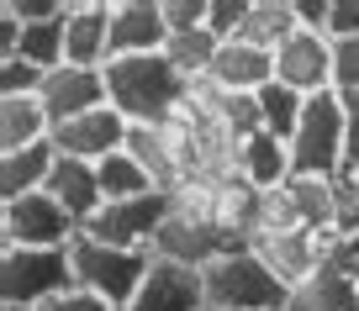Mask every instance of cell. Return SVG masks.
I'll return each mask as SVG.
<instances>
[{
  "label": "cell",
  "mask_w": 359,
  "mask_h": 311,
  "mask_svg": "<svg viewBox=\"0 0 359 311\" xmlns=\"http://www.w3.org/2000/svg\"><path fill=\"white\" fill-rule=\"evenodd\" d=\"M106 74V100L127 116L133 127H164L185 106L191 79L180 74L164 53H137V58H111Z\"/></svg>",
  "instance_id": "cell-1"
},
{
  "label": "cell",
  "mask_w": 359,
  "mask_h": 311,
  "mask_svg": "<svg viewBox=\"0 0 359 311\" xmlns=\"http://www.w3.org/2000/svg\"><path fill=\"white\" fill-rule=\"evenodd\" d=\"M201 290L212 311H285V300H291V290L269 275V264L254 248H233L217 264H206Z\"/></svg>",
  "instance_id": "cell-2"
},
{
  "label": "cell",
  "mask_w": 359,
  "mask_h": 311,
  "mask_svg": "<svg viewBox=\"0 0 359 311\" xmlns=\"http://www.w3.org/2000/svg\"><path fill=\"white\" fill-rule=\"evenodd\" d=\"M74 290L69 248H0V306L43 311Z\"/></svg>",
  "instance_id": "cell-3"
},
{
  "label": "cell",
  "mask_w": 359,
  "mask_h": 311,
  "mask_svg": "<svg viewBox=\"0 0 359 311\" xmlns=\"http://www.w3.org/2000/svg\"><path fill=\"white\" fill-rule=\"evenodd\" d=\"M69 264H74V290H90V296L111 300L116 311L133 306V296L143 290L148 269H154V254H133V248H106L95 237L79 233L69 243Z\"/></svg>",
  "instance_id": "cell-4"
},
{
  "label": "cell",
  "mask_w": 359,
  "mask_h": 311,
  "mask_svg": "<svg viewBox=\"0 0 359 311\" xmlns=\"http://www.w3.org/2000/svg\"><path fill=\"white\" fill-rule=\"evenodd\" d=\"M291 169L312 179L344 174V95L338 90H323L306 100L302 127L291 137Z\"/></svg>",
  "instance_id": "cell-5"
},
{
  "label": "cell",
  "mask_w": 359,
  "mask_h": 311,
  "mask_svg": "<svg viewBox=\"0 0 359 311\" xmlns=\"http://www.w3.org/2000/svg\"><path fill=\"white\" fill-rule=\"evenodd\" d=\"M169 212H175L169 190H154V195H137V200H111V206H101V216L85 222V237H95V243H106V248L154 254Z\"/></svg>",
  "instance_id": "cell-6"
},
{
  "label": "cell",
  "mask_w": 359,
  "mask_h": 311,
  "mask_svg": "<svg viewBox=\"0 0 359 311\" xmlns=\"http://www.w3.org/2000/svg\"><path fill=\"white\" fill-rule=\"evenodd\" d=\"M74 237H79V222L48 190H32L22 200H0V248H69Z\"/></svg>",
  "instance_id": "cell-7"
},
{
  "label": "cell",
  "mask_w": 359,
  "mask_h": 311,
  "mask_svg": "<svg viewBox=\"0 0 359 311\" xmlns=\"http://www.w3.org/2000/svg\"><path fill=\"white\" fill-rule=\"evenodd\" d=\"M233 248H243V243H233L212 216L169 212L164 233H158V243H154V258H169V264H185V269H206L222 254H233Z\"/></svg>",
  "instance_id": "cell-8"
},
{
  "label": "cell",
  "mask_w": 359,
  "mask_h": 311,
  "mask_svg": "<svg viewBox=\"0 0 359 311\" xmlns=\"http://www.w3.org/2000/svg\"><path fill=\"white\" fill-rule=\"evenodd\" d=\"M127 132H133V122H127L116 106H101V111H85V116H74V122H58L53 148L64 158H79V164H106L111 153L127 148Z\"/></svg>",
  "instance_id": "cell-9"
},
{
  "label": "cell",
  "mask_w": 359,
  "mask_h": 311,
  "mask_svg": "<svg viewBox=\"0 0 359 311\" xmlns=\"http://www.w3.org/2000/svg\"><path fill=\"white\" fill-rule=\"evenodd\" d=\"M285 311H359V269L344 254V243L291 290Z\"/></svg>",
  "instance_id": "cell-10"
},
{
  "label": "cell",
  "mask_w": 359,
  "mask_h": 311,
  "mask_svg": "<svg viewBox=\"0 0 359 311\" xmlns=\"http://www.w3.org/2000/svg\"><path fill=\"white\" fill-rule=\"evenodd\" d=\"M248 248L264 258L269 275L280 279L285 290H296L338 243H333V237H323V233H254V237H248Z\"/></svg>",
  "instance_id": "cell-11"
},
{
  "label": "cell",
  "mask_w": 359,
  "mask_h": 311,
  "mask_svg": "<svg viewBox=\"0 0 359 311\" xmlns=\"http://www.w3.org/2000/svg\"><path fill=\"white\" fill-rule=\"evenodd\" d=\"M275 79L296 95H323L333 90V43L323 32H296L275 53Z\"/></svg>",
  "instance_id": "cell-12"
},
{
  "label": "cell",
  "mask_w": 359,
  "mask_h": 311,
  "mask_svg": "<svg viewBox=\"0 0 359 311\" xmlns=\"http://www.w3.org/2000/svg\"><path fill=\"white\" fill-rule=\"evenodd\" d=\"M37 100L48 106L53 127L58 122H74V116H85V111L111 106V100H106V74H101V69H74V64H58L53 74L43 79Z\"/></svg>",
  "instance_id": "cell-13"
},
{
  "label": "cell",
  "mask_w": 359,
  "mask_h": 311,
  "mask_svg": "<svg viewBox=\"0 0 359 311\" xmlns=\"http://www.w3.org/2000/svg\"><path fill=\"white\" fill-rule=\"evenodd\" d=\"M64 64L74 69H106L111 64V6L79 0L64 16Z\"/></svg>",
  "instance_id": "cell-14"
},
{
  "label": "cell",
  "mask_w": 359,
  "mask_h": 311,
  "mask_svg": "<svg viewBox=\"0 0 359 311\" xmlns=\"http://www.w3.org/2000/svg\"><path fill=\"white\" fill-rule=\"evenodd\" d=\"M127 311H206V290H201V269L169 264V258H154L143 290L133 296Z\"/></svg>",
  "instance_id": "cell-15"
},
{
  "label": "cell",
  "mask_w": 359,
  "mask_h": 311,
  "mask_svg": "<svg viewBox=\"0 0 359 311\" xmlns=\"http://www.w3.org/2000/svg\"><path fill=\"white\" fill-rule=\"evenodd\" d=\"M169 27L158 0H116L111 6V58H137V53H164Z\"/></svg>",
  "instance_id": "cell-16"
},
{
  "label": "cell",
  "mask_w": 359,
  "mask_h": 311,
  "mask_svg": "<svg viewBox=\"0 0 359 311\" xmlns=\"http://www.w3.org/2000/svg\"><path fill=\"white\" fill-rule=\"evenodd\" d=\"M206 79H212L217 90H227V95H259V90L275 79V53L243 43V37H227V43L217 48V64H212Z\"/></svg>",
  "instance_id": "cell-17"
},
{
  "label": "cell",
  "mask_w": 359,
  "mask_h": 311,
  "mask_svg": "<svg viewBox=\"0 0 359 311\" xmlns=\"http://www.w3.org/2000/svg\"><path fill=\"white\" fill-rule=\"evenodd\" d=\"M259 212H264V190L248 185L238 169H233L227 179H217V185H212V222L222 227L233 243L248 248V237L259 233Z\"/></svg>",
  "instance_id": "cell-18"
},
{
  "label": "cell",
  "mask_w": 359,
  "mask_h": 311,
  "mask_svg": "<svg viewBox=\"0 0 359 311\" xmlns=\"http://www.w3.org/2000/svg\"><path fill=\"white\" fill-rule=\"evenodd\" d=\"M43 190L79 222V233H85V222H90V216H101V206H106L95 164H79V158H64V153H58V164H53V174H48Z\"/></svg>",
  "instance_id": "cell-19"
},
{
  "label": "cell",
  "mask_w": 359,
  "mask_h": 311,
  "mask_svg": "<svg viewBox=\"0 0 359 311\" xmlns=\"http://www.w3.org/2000/svg\"><path fill=\"white\" fill-rule=\"evenodd\" d=\"M53 137V116L37 95H6L0 100V153H22L32 143Z\"/></svg>",
  "instance_id": "cell-20"
},
{
  "label": "cell",
  "mask_w": 359,
  "mask_h": 311,
  "mask_svg": "<svg viewBox=\"0 0 359 311\" xmlns=\"http://www.w3.org/2000/svg\"><path fill=\"white\" fill-rule=\"evenodd\" d=\"M53 164H58L53 137L22 148V153H0V200H22V195H32V190H43L48 174H53Z\"/></svg>",
  "instance_id": "cell-21"
},
{
  "label": "cell",
  "mask_w": 359,
  "mask_h": 311,
  "mask_svg": "<svg viewBox=\"0 0 359 311\" xmlns=\"http://www.w3.org/2000/svg\"><path fill=\"white\" fill-rule=\"evenodd\" d=\"M238 174H243L248 185H259V190H280L285 179L296 174L291 169V143H280V137H269V132H254L238 148Z\"/></svg>",
  "instance_id": "cell-22"
},
{
  "label": "cell",
  "mask_w": 359,
  "mask_h": 311,
  "mask_svg": "<svg viewBox=\"0 0 359 311\" xmlns=\"http://www.w3.org/2000/svg\"><path fill=\"white\" fill-rule=\"evenodd\" d=\"M296 32H302V27H296V6H291V0H254L238 37L254 43V48H264V53H280Z\"/></svg>",
  "instance_id": "cell-23"
},
{
  "label": "cell",
  "mask_w": 359,
  "mask_h": 311,
  "mask_svg": "<svg viewBox=\"0 0 359 311\" xmlns=\"http://www.w3.org/2000/svg\"><path fill=\"white\" fill-rule=\"evenodd\" d=\"M254 100H259V122H264V132H269V137H280V143H291L312 95H296V90H285L280 79H269V85L259 90Z\"/></svg>",
  "instance_id": "cell-24"
},
{
  "label": "cell",
  "mask_w": 359,
  "mask_h": 311,
  "mask_svg": "<svg viewBox=\"0 0 359 311\" xmlns=\"http://www.w3.org/2000/svg\"><path fill=\"white\" fill-rule=\"evenodd\" d=\"M64 16H69V6L58 16H43V22H22V48H16V58H27V64H37L43 74H53V69L64 64Z\"/></svg>",
  "instance_id": "cell-25"
},
{
  "label": "cell",
  "mask_w": 359,
  "mask_h": 311,
  "mask_svg": "<svg viewBox=\"0 0 359 311\" xmlns=\"http://www.w3.org/2000/svg\"><path fill=\"white\" fill-rule=\"evenodd\" d=\"M95 174H101V195H106V206H111V200H137V195H154V174H148L143 164H137L133 153H111L106 158V164H95Z\"/></svg>",
  "instance_id": "cell-26"
},
{
  "label": "cell",
  "mask_w": 359,
  "mask_h": 311,
  "mask_svg": "<svg viewBox=\"0 0 359 311\" xmlns=\"http://www.w3.org/2000/svg\"><path fill=\"white\" fill-rule=\"evenodd\" d=\"M127 153L154 174L158 190H180V164H175V153H169L158 127H133V132H127Z\"/></svg>",
  "instance_id": "cell-27"
},
{
  "label": "cell",
  "mask_w": 359,
  "mask_h": 311,
  "mask_svg": "<svg viewBox=\"0 0 359 311\" xmlns=\"http://www.w3.org/2000/svg\"><path fill=\"white\" fill-rule=\"evenodd\" d=\"M217 48H222V37H212V27H201V32H180V37H169V43H164V58L196 85V79L212 74Z\"/></svg>",
  "instance_id": "cell-28"
},
{
  "label": "cell",
  "mask_w": 359,
  "mask_h": 311,
  "mask_svg": "<svg viewBox=\"0 0 359 311\" xmlns=\"http://www.w3.org/2000/svg\"><path fill=\"white\" fill-rule=\"evenodd\" d=\"M359 237V174H333V243Z\"/></svg>",
  "instance_id": "cell-29"
},
{
  "label": "cell",
  "mask_w": 359,
  "mask_h": 311,
  "mask_svg": "<svg viewBox=\"0 0 359 311\" xmlns=\"http://www.w3.org/2000/svg\"><path fill=\"white\" fill-rule=\"evenodd\" d=\"M43 69L27 64V58H0V100L6 95H37L43 90Z\"/></svg>",
  "instance_id": "cell-30"
},
{
  "label": "cell",
  "mask_w": 359,
  "mask_h": 311,
  "mask_svg": "<svg viewBox=\"0 0 359 311\" xmlns=\"http://www.w3.org/2000/svg\"><path fill=\"white\" fill-rule=\"evenodd\" d=\"M158 6H164L169 37H180V32H201V27H206V11H212V0H158Z\"/></svg>",
  "instance_id": "cell-31"
},
{
  "label": "cell",
  "mask_w": 359,
  "mask_h": 311,
  "mask_svg": "<svg viewBox=\"0 0 359 311\" xmlns=\"http://www.w3.org/2000/svg\"><path fill=\"white\" fill-rule=\"evenodd\" d=\"M333 90L338 95H359V37L333 43Z\"/></svg>",
  "instance_id": "cell-32"
},
{
  "label": "cell",
  "mask_w": 359,
  "mask_h": 311,
  "mask_svg": "<svg viewBox=\"0 0 359 311\" xmlns=\"http://www.w3.org/2000/svg\"><path fill=\"white\" fill-rule=\"evenodd\" d=\"M248 6L254 0H212V11H206V27H212V37H238L243 32V22H248Z\"/></svg>",
  "instance_id": "cell-33"
},
{
  "label": "cell",
  "mask_w": 359,
  "mask_h": 311,
  "mask_svg": "<svg viewBox=\"0 0 359 311\" xmlns=\"http://www.w3.org/2000/svg\"><path fill=\"white\" fill-rule=\"evenodd\" d=\"M344 169L359 174V95H344Z\"/></svg>",
  "instance_id": "cell-34"
},
{
  "label": "cell",
  "mask_w": 359,
  "mask_h": 311,
  "mask_svg": "<svg viewBox=\"0 0 359 311\" xmlns=\"http://www.w3.org/2000/svg\"><path fill=\"white\" fill-rule=\"evenodd\" d=\"M296 6V27L302 32H323L327 37V11H333V0H291Z\"/></svg>",
  "instance_id": "cell-35"
},
{
  "label": "cell",
  "mask_w": 359,
  "mask_h": 311,
  "mask_svg": "<svg viewBox=\"0 0 359 311\" xmlns=\"http://www.w3.org/2000/svg\"><path fill=\"white\" fill-rule=\"evenodd\" d=\"M43 311H116V306L101 300V296H90V290H69V296H58L53 306H43Z\"/></svg>",
  "instance_id": "cell-36"
},
{
  "label": "cell",
  "mask_w": 359,
  "mask_h": 311,
  "mask_svg": "<svg viewBox=\"0 0 359 311\" xmlns=\"http://www.w3.org/2000/svg\"><path fill=\"white\" fill-rule=\"evenodd\" d=\"M16 48H22V16L0 6V58H16Z\"/></svg>",
  "instance_id": "cell-37"
},
{
  "label": "cell",
  "mask_w": 359,
  "mask_h": 311,
  "mask_svg": "<svg viewBox=\"0 0 359 311\" xmlns=\"http://www.w3.org/2000/svg\"><path fill=\"white\" fill-rule=\"evenodd\" d=\"M344 254L354 258V269H359V237H354V243H344Z\"/></svg>",
  "instance_id": "cell-38"
},
{
  "label": "cell",
  "mask_w": 359,
  "mask_h": 311,
  "mask_svg": "<svg viewBox=\"0 0 359 311\" xmlns=\"http://www.w3.org/2000/svg\"><path fill=\"white\" fill-rule=\"evenodd\" d=\"M0 311H27V306H0Z\"/></svg>",
  "instance_id": "cell-39"
},
{
  "label": "cell",
  "mask_w": 359,
  "mask_h": 311,
  "mask_svg": "<svg viewBox=\"0 0 359 311\" xmlns=\"http://www.w3.org/2000/svg\"><path fill=\"white\" fill-rule=\"evenodd\" d=\"M206 311H212V306H206Z\"/></svg>",
  "instance_id": "cell-40"
}]
</instances>
